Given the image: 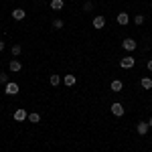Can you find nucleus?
Masks as SVG:
<instances>
[{
  "label": "nucleus",
  "mask_w": 152,
  "mask_h": 152,
  "mask_svg": "<svg viewBox=\"0 0 152 152\" xmlns=\"http://www.w3.org/2000/svg\"><path fill=\"white\" fill-rule=\"evenodd\" d=\"M148 128H150V126H148V122H138V124H136V132H138L140 136H144V134L148 132Z\"/></svg>",
  "instance_id": "nucleus-8"
},
{
  "label": "nucleus",
  "mask_w": 152,
  "mask_h": 152,
  "mask_svg": "<svg viewBox=\"0 0 152 152\" xmlns=\"http://www.w3.org/2000/svg\"><path fill=\"white\" fill-rule=\"evenodd\" d=\"M14 120H16V122L28 120V112H26V110H16V112H14Z\"/></svg>",
  "instance_id": "nucleus-6"
},
{
  "label": "nucleus",
  "mask_w": 152,
  "mask_h": 152,
  "mask_svg": "<svg viewBox=\"0 0 152 152\" xmlns=\"http://www.w3.org/2000/svg\"><path fill=\"white\" fill-rule=\"evenodd\" d=\"M4 47H6V45H4V41H0V51H4Z\"/></svg>",
  "instance_id": "nucleus-23"
},
{
  "label": "nucleus",
  "mask_w": 152,
  "mask_h": 152,
  "mask_svg": "<svg viewBox=\"0 0 152 152\" xmlns=\"http://www.w3.org/2000/svg\"><path fill=\"white\" fill-rule=\"evenodd\" d=\"M12 55H14V57H18V55H20V53H23V47H20V45H12Z\"/></svg>",
  "instance_id": "nucleus-17"
},
{
  "label": "nucleus",
  "mask_w": 152,
  "mask_h": 152,
  "mask_svg": "<svg viewBox=\"0 0 152 152\" xmlns=\"http://www.w3.org/2000/svg\"><path fill=\"white\" fill-rule=\"evenodd\" d=\"M104 26H105V16H102V14L95 16L94 18V28H104Z\"/></svg>",
  "instance_id": "nucleus-10"
},
{
  "label": "nucleus",
  "mask_w": 152,
  "mask_h": 152,
  "mask_svg": "<svg viewBox=\"0 0 152 152\" xmlns=\"http://www.w3.org/2000/svg\"><path fill=\"white\" fill-rule=\"evenodd\" d=\"M122 47L126 49L128 53H132V51H136V41L134 39H124L122 41Z\"/></svg>",
  "instance_id": "nucleus-4"
},
{
  "label": "nucleus",
  "mask_w": 152,
  "mask_h": 152,
  "mask_svg": "<svg viewBox=\"0 0 152 152\" xmlns=\"http://www.w3.org/2000/svg\"><path fill=\"white\" fill-rule=\"evenodd\" d=\"M63 20H61V18H55V20H53V28H63Z\"/></svg>",
  "instance_id": "nucleus-20"
},
{
  "label": "nucleus",
  "mask_w": 152,
  "mask_h": 152,
  "mask_svg": "<svg viewBox=\"0 0 152 152\" xmlns=\"http://www.w3.org/2000/svg\"><path fill=\"white\" fill-rule=\"evenodd\" d=\"M134 24H136V26L144 24V14H136V16H134Z\"/></svg>",
  "instance_id": "nucleus-18"
},
{
  "label": "nucleus",
  "mask_w": 152,
  "mask_h": 152,
  "mask_svg": "<svg viewBox=\"0 0 152 152\" xmlns=\"http://www.w3.org/2000/svg\"><path fill=\"white\" fill-rule=\"evenodd\" d=\"M116 20H118V24H122V26H126V24L130 23V14L128 12H120L116 16Z\"/></svg>",
  "instance_id": "nucleus-5"
},
{
  "label": "nucleus",
  "mask_w": 152,
  "mask_h": 152,
  "mask_svg": "<svg viewBox=\"0 0 152 152\" xmlns=\"http://www.w3.org/2000/svg\"><path fill=\"white\" fill-rule=\"evenodd\" d=\"M12 18H14V20H24V18H26V12H24L23 8H14V10H12Z\"/></svg>",
  "instance_id": "nucleus-7"
},
{
  "label": "nucleus",
  "mask_w": 152,
  "mask_h": 152,
  "mask_svg": "<svg viewBox=\"0 0 152 152\" xmlns=\"http://www.w3.org/2000/svg\"><path fill=\"white\" fill-rule=\"evenodd\" d=\"M61 81H63V77H61V75H57V73H53V75L49 77V83H51L53 87H57V85H59Z\"/></svg>",
  "instance_id": "nucleus-13"
},
{
  "label": "nucleus",
  "mask_w": 152,
  "mask_h": 152,
  "mask_svg": "<svg viewBox=\"0 0 152 152\" xmlns=\"http://www.w3.org/2000/svg\"><path fill=\"white\" fill-rule=\"evenodd\" d=\"M18 89H20L18 83H14V81H8L6 85H4V94H6V95H16V94H18Z\"/></svg>",
  "instance_id": "nucleus-1"
},
{
  "label": "nucleus",
  "mask_w": 152,
  "mask_h": 152,
  "mask_svg": "<svg viewBox=\"0 0 152 152\" xmlns=\"http://www.w3.org/2000/svg\"><path fill=\"white\" fill-rule=\"evenodd\" d=\"M110 87H112V91H122L124 89V83H122V79H114V81L110 83Z\"/></svg>",
  "instance_id": "nucleus-12"
},
{
  "label": "nucleus",
  "mask_w": 152,
  "mask_h": 152,
  "mask_svg": "<svg viewBox=\"0 0 152 152\" xmlns=\"http://www.w3.org/2000/svg\"><path fill=\"white\" fill-rule=\"evenodd\" d=\"M63 6H65L63 0H51V8L53 10H63Z\"/></svg>",
  "instance_id": "nucleus-16"
},
{
  "label": "nucleus",
  "mask_w": 152,
  "mask_h": 152,
  "mask_svg": "<svg viewBox=\"0 0 152 152\" xmlns=\"http://www.w3.org/2000/svg\"><path fill=\"white\" fill-rule=\"evenodd\" d=\"M83 10H85V12H91V10H94V2H89V0H87V2L83 4Z\"/></svg>",
  "instance_id": "nucleus-19"
},
{
  "label": "nucleus",
  "mask_w": 152,
  "mask_h": 152,
  "mask_svg": "<svg viewBox=\"0 0 152 152\" xmlns=\"http://www.w3.org/2000/svg\"><path fill=\"white\" fill-rule=\"evenodd\" d=\"M8 69H10L12 73H18V71L23 69V63H20V61H10V63H8Z\"/></svg>",
  "instance_id": "nucleus-11"
},
{
  "label": "nucleus",
  "mask_w": 152,
  "mask_h": 152,
  "mask_svg": "<svg viewBox=\"0 0 152 152\" xmlns=\"http://www.w3.org/2000/svg\"><path fill=\"white\" fill-rule=\"evenodd\" d=\"M28 122H31V124H39V122H41V114H39V112H31V114H28Z\"/></svg>",
  "instance_id": "nucleus-15"
},
{
  "label": "nucleus",
  "mask_w": 152,
  "mask_h": 152,
  "mask_svg": "<svg viewBox=\"0 0 152 152\" xmlns=\"http://www.w3.org/2000/svg\"><path fill=\"white\" fill-rule=\"evenodd\" d=\"M110 110H112V114H114L116 118H122V116H124V105L120 104V102L112 104V107H110Z\"/></svg>",
  "instance_id": "nucleus-3"
},
{
  "label": "nucleus",
  "mask_w": 152,
  "mask_h": 152,
  "mask_svg": "<svg viewBox=\"0 0 152 152\" xmlns=\"http://www.w3.org/2000/svg\"><path fill=\"white\" fill-rule=\"evenodd\" d=\"M0 83H2V85H6V83H8V77H6V73H4V71H0Z\"/></svg>",
  "instance_id": "nucleus-21"
},
{
  "label": "nucleus",
  "mask_w": 152,
  "mask_h": 152,
  "mask_svg": "<svg viewBox=\"0 0 152 152\" xmlns=\"http://www.w3.org/2000/svg\"><path fill=\"white\" fill-rule=\"evenodd\" d=\"M148 126H150V128H152V118H150V120H148Z\"/></svg>",
  "instance_id": "nucleus-24"
},
{
  "label": "nucleus",
  "mask_w": 152,
  "mask_h": 152,
  "mask_svg": "<svg viewBox=\"0 0 152 152\" xmlns=\"http://www.w3.org/2000/svg\"><path fill=\"white\" fill-rule=\"evenodd\" d=\"M63 83H65L67 87H73V85L77 83V77H75V75H71V73H67V75L63 77Z\"/></svg>",
  "instance_id": "nucleus-9"
},
{
  "label": "nucleus",
  "mask_w": 152,
  "mask_h": 152,
  "mask_svg": "<svg viewBox=\"0 0 152 152\" xmlns=\"http://www.w3.org/2000/svg\"><path fill=\"white\" fill-rule=\"evenodd\" d=\"M146 69L152 71V59H150V61H146Z\"/></svg>",
  "instance_id": "nucleus-22"
},
{
  "label": "nucleus",
  "mask_w": 152,
  "mask_h": 152,
  "mask_svg": "<svg viewBox=\"0 0 152 152\" xmlns=\"http://www.w3.org/2000/svg\"><path fill=\"white\" fill-rule=\"evenodd\" d=\"M140 85H142V89H152V77H142Z\"/></svg>",
  "instance_id": "nucleus-14"
},
{
  "label": "nucleus",
  "mask_w": 152,
  "mask_h": 152,
  "mask_svg": "<svg viewBox=\"0 0 152 152\" xmlns=\"http://www.w3.org/2000/svg\"><path fill=\"white\" fill-rule=\"evenodd\" d=\"M134 65H136V59L130 57V55L124 57V59H120V67H122V69H132Z\"/></svg>",
  "instance_id": "nucleus-2"
}]
</instances>
